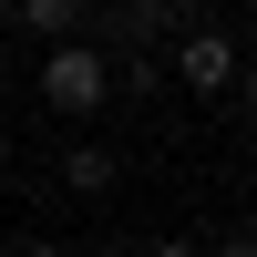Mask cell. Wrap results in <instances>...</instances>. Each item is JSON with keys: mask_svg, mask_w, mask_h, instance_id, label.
Masks as SVG:
<instances>
[{"mask_svg": "<svg viewBox=\"0 0 257 257\" xmlns=\"http://www.w3.org/2000/svg\"><path fill=\"white\" fill-rule=\"evenodd\" d=\"M82 21H93V0H21V31L31 41H82Z\"/></svg>", "mask_w": 257, "mask_h": 257, "instance_id": "obj_5", "label": "cell"}, {"mask_svg": "<svg viewBox=\"0 0 257 257\" xmlns=\"http://www.w3.org/2000/svg\"><path fill=\"white\" fill-rule=\"evenodd\" d=\"M185 21H175V0H113V21H103V41L113 52H165Z\"/></svg>", "mask_w": 257, "mask_h": 257, "instance_id": "obj_3", "label": "cell"}, {"mask_svg": "<svg viewBox=\"0 0 257 257\" xmlns=\"http://www.w3.org/2000/svg\"><path fill=\"white\" fill-rule=\"evenodd\" d=\"M11 257H72V247H52V237H11Z\"/></svg>", "mask_w": 257, "mask_h": 257, "instance_id": "obj_7", "label": "cell"}, {"mask_svg": "<svg viewBox=\"0 0 257 257\" xmlns=\"http://www.w3.org/2000/svg\"><path fill=\"white\" fill-rule=\"evenodd\" d=\"M237 93H247V103H257V52H247V62H237Z\"/></svg>", "mask_w": 257, "mask_h": 257, "instance_id": "obj_8", "label": "cell"}, {"mask_svg": "<svg viewBox=\"0 0 257 257\" xmlns=\"http://www.w3.org/2000/svg\"><path fill=\"white\" fill-rule=\"evenodd\" d=\"M41 103L72 113V123H93L113 103V52L103 41H41Z\"/></svg>", "mask_w": 257, "mask_h": 257, "instance_id": "obj_1", "label": "cell"}, {"mask_svg": "<svg viewBox=\"0 0 257 257\" xmlns=\"http://www.w3.org/2000/svg\"><path fill=\"white\" fill-rule=\"evenodd\" d=\"M62 185H72V196H113V185H123V155H113V144H72V155H62Z\"/></svg>", "mask_w": 257, "mask_h": 257, "instance_id": "obj_4", "label": "cell"}, {"mask_svg": "<svg viewBox=\"0 0 257 257\" xmlns=\"http://www.w3.org/2000/svg\"><path fill=\"white\" fill-rule=\"evenodd\" d=\"M113 93H165V52H113Z\"/></svg>", "mask_w": 257, "mask_h": 257, "instance_id": "obj_6", "label": "cell"}, {"mask_svg": "<svg viewBox=\"0 0 257 257\" xmlns=\"http://www.w3.org/2000/svg\"><path fill=\"white\" fill-rule=\"evenodd\" d=\"M144 257H196V247H185V237H155V247H144Z\"/></svg>", "mask_w": 257, "mask_h": 257, "instance_id": "obj_9", "label": "cell"}, {"mask_svg": "<svg viewBox=\"0 0 257 257\" xmlns=\"http://www.w3.org/2000/svg\"><path fill=\"white\" fill-rule=\"evenodd\" d=\"M196 257H257V247H247V237H226V247H196Z\"/></svg>", "mask_w": 257, "mask_h": 257, "instance_id": "obj_10", "label": "cell"}, {"mask_svg": "<svg viewBox=\"0 0 257 257\" xmlns=\"http://www.w3.org/2000/svg\"><path fill=\"white\" fill-rule=\"evenodd\" d=\"M247 52H257V0H247Z\"/></svg>", "mask_w": 257, "mask_h": 257, "instance_id": "obj_11", "label": "cell"}, {"mask_svg": "<svg viewBox=\"0 0 257 257\" xmlns=\"http://www.w3.org/2000/svg\"><path fill=\"white\" fill-rule=\"evenodd\" d=\"M237 62H247V41H237V31H216V21H185V31L165 41V82H185L196 103L237 93Z\"/></svg>", "mask_w": 257, "mask_h": 257, "instance_id": "obj_2", "label": "cell"}]
</instances>
